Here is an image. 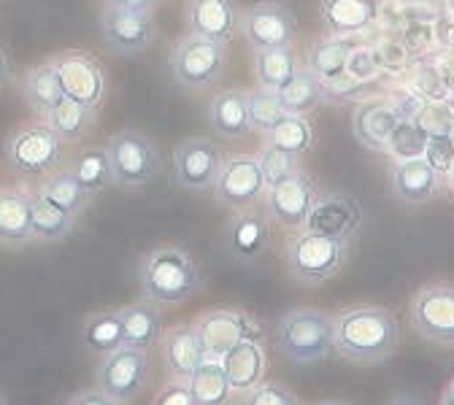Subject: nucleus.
Here are the masks:
<instances>
[{"label": "nucleus", "instance_id": "obj_10", "mask_svg": "<svg viewBox=\"0 0 454 405\" xmlns=\"http://www.w3.org/2000/svg\"><path fill=\"white\" fill-rule=\"evenodd\" d=\"M214 195L224 208H252L262 195H265V179L257 165V157L249 154H233L222 160L216 182H214Z\"/></svg>", "mask_w": 454, "mask_h": 405}, {"label": "nucleus", "instance_id": "obj_18", "mask_svg": "<svg viewBox=\"0 0 454 405\" xmlns=\"http://www.w3.org/2000/svg\"><path fill=\"white\" fill-rule=\"evenodd\" d=\"M224 252L231 254L236 262H254L268 252L270 244V227L268 219L260 211L241 208L231 222H227L224 233H222Z\"/></svg>", "mask_w": 454, "mask_h": 405}, {"label": "nucleus", "instance_id": "obj_14", "mask_svg": "<svg viewBox=\"0 0 454 405\" xmlns=\"http://www.w3.org/2000/svg\"><path fill=\"white\" fill-rule=\"evenodd\" d=\"M314 200H317L314 182L306 176L303 170H295L293 176H287V179H281L278 184L268 187L265 211L281 227L298 230V227H303V222H306Z\"/></svg>", "mask_w": 454, "mask_h": 405}, {"label": "nucleus", "instance_id": "obj_6", "mask_svg": "<svg viewBox=\"0 0 454 405\" xmlns=\"http://www.w3.org/2000/svg\"><path fill=\"white\" fill-rule=\"evenodd\" d=\"M111 162V182L125 190L149 184L160 173L157 146L138 130H120L108 138L106 146Z\"/></svg>", "mask_w": 454, "mask_h": 405}, {"label": "nucleus", "instance_id": "obj_35", "mask_svg": "<svg viewBox=\"0 0 454 405\" xmlns=\"http://www.w3.org/2000/svg\"><path fill=\"white\" fill-rule=\"evenodd\" d=\"M265 146L303 157L314 146V128L303 113H284V117L265 133Z\"/></svg>", "mask_w": 454, "mask_h": 405}, {"label": "nucleus", "instance_id": "obj_3", "mask_svg": "<svg viewBox=\"0 0 454 405\" xmlns=\"http://www.w3.org/2000/svg\"><path fill=\"white\" fill-rule=\"evenodd\" d=\"M276 349L295 365H317L333 352V316L319 308H290L276 324Z\"/></svg>", "mask_w": 454, "mask_h": 405}, {"label": "nucleus", "instance_id": "obj_13", "mask_svg": "<svg viewBox=\"0 0 454 405\" xmlns=\"http://www.w3.org/2000/svg\"><path fill=\"white\" fill-rule=\"evenodd\" d=\"M222 154L208 138H190L174 152V179L187 192H206L214 187Z\"/></svg>", "mask_w": 454, "mask_h": 405}, {"label": "nucleus", "instance_id": "obj_19", "mask_svg": "<svg viewBox=\"0 0 454 405\" xmlns=\"http://www.w3.org/2000/svg\"><path fill=\"white\" fill-rule=\"evenodd\" d=\"M160 349H162L165 370L176 381H190V376L208 360L195 324H174L162 330Z\"/></svg>", "mask_w": 454, "mask_h": 405}, {"label": "nucleus", "instance_id": "obj_47", "mask_svg": "<svg viewBox=\"0 0 454 405\" xmlns=\"http://www.w3.org/2000/svg\"><path fill=\"white\" fill-rule=\"evenodd\" d=\"M106 6H117V9H128V12H141V14H152L157 9L160 0H103Z\"/></svg>", "mask_w": 454, "mask_h": 405}, {"label": "nucleus", "instance_id": "obj_43", "mask_svg": "<svg viewBox=\"0 0 454 405\" xmlns=\"http://www.w3.org/2000/svg\"><path fill=\"white\" fill-rule=\"evenodd\" d=\"M422 157L441 173V176H446V170L454 165V146H451L449 136H430Z\"/></svg>", "mask_w": 454, "mask_h": 405}, {"label": "nucleus", "instance_id": "obj_7", "mask_svg": "<svg viewBox=\"0 0 454 405\" xmlns=\"http://www.w3.org/2000/svg\"><path fill=\"white\" fill-rule=\"evenodd\" d=\"M149 354L144 349H133V346H120V349L100 354L95 381L98 389L106 392L111 400H117L120 405L133 402L144 394L149 384Z\"/></svg>", "mask_w": 454, "mask_h": 405}, {"label": "nucleus", "instance_id": "obj_2", "mask_svg": "<svg viewBox=\"0 0 454 405\" xmlns=\"http://www.w3.org/2000/svg\"><path fill=\"white\" fill-rule=\"evenodd\" d=\"M144 300L154 306H182L203 289L195 260L182 246H157L138 265Z\"/></svg>", "mask_w": 454, "mask_h": 405}, {"label": "nucleus", "instance_id": "obj_22", "mask_svg": "<svg viewBox=\"0 0 454 405\" xmlns=\"http://www.w3.org/2000/svg\"><path fill=\"white\" fill-rule=\"evenodd\" d=\"M187 25L192 35L227 43L239 27L236 4L233 0H187Z\"/></svg>", "mask_w": 454, "mask_h": 405}, {"label": "nucleus", "instance_id": "obj_24", "mask_svg": "<svg viewBox=\"0 0 454 405\" xmlns=\"http://www.w3.org/2000/svg\"><path fill=\"white\" fill-rule=\"evenodd\" d=\"M208 122L211 130L227 141L247 138L252 130L249 122V100L244 90H224L208 105Z\"/></svg>", "mask_w": 454, "mask_h": 405}, {"label": "nucleus", "instance_id": "obj_11", "mask_svg": "<svg viewBox=\"0 0 454 405\" xmlns=\"http://www.w3.org/2000/svg\"><path fill=\"white\" fill-rule=\"evenodd\" d=\"M100 35L114 54L136 57V54H144L146 49H152V43L157 41V27L152 22V14L103 6Z\"/></svg>", "mask_w": 454, "mask_h": 405}, {"label": "nucleus", "instance_id": "obj_40", "mask_svg": "<svg viewBox=\"0 0 454 405\" xmlns=\"http://www.w3.org/2000/svg\"><path fill=\"white\" fill-rule=\"evenodd\" d=\"M247 100H249V122H252V130H260V133H268L281 117H284V108L278 103V95L273 90H254V92H247Z\"/></svg>", "mask_w": 454, "mask_h": 405}, {"label": "nucleus", "instance_id": "obj_27", "mask_svg": "<svg viewBox=\"0 0 454 405\" xmlns=\"http://www.w3.org/2000/svg\"><path fill=\"white\" fill-rule=\"evenodd\" d=\"M0 244L6 246L35 244L30 227V192L25 190L0 192Z\"/></svg>", "mask_w": 454, "mask_h": 405}, {"label": "nucleus", "instance_id": "obj_16", "mask_svg": "<svg viewBox=\"0 0 454 405\" xmlns=\"http://www.w3.org/2000/svg\"><path fill=\"white\" fill-rule=\"evenodd\" d=\"M241 27L252 49L293 46L295 33H298V19L293 9L281 4H257L244 14Z\"/></svg>", "mask_w": 454, "mask_h": 405}, {"label": "nucleus", "instance_id": "obj_31", "mask_svg": "<svg viewBox=\"0 0 454 405\" xmlns=\"http://www.w3.org/2000/svg\"><path fill=\"white\" fill-rule=\"evenodd\" d=\"M76 216L57 208L38 192H30V227H33V241L35 244H57L63 241L74 230Z\"/></svg>", "mask_w": 454, "mask_h": 405}, {"label": "nucleus", "instance_id": "obj_34", "mask_svg": "<svg viewBox=\"0 0 454 405\" xmlns=\"http://www.w3.org/2000/svg\"><path fill=\"white\" fill-rule=\"evenodd\" d=\"M352 54V43L344 35H333L317 41L306 54V68L314 71L325 84L347 74V60Z\"/></svg>", "mask_w": 454, "mask_h": 405}, {"label": "nucleus", "instance_id": "obj_48", "mask_svg": "<svg viewBox=\"0 0 454 405\" xmlns=\"http://www.w3.org/2000/svg\"><path fill=\"white\" fill-rule=\"evenodd\" d=\"M9 79H12V63H9L6 51L0 49V90H4V87L9 84Z\"/></svg>", "mask_w": 454, "mask_h": 405}, {"label": "nucleus", "instance_id": "obj_33", "mask_svg": "<svg viewBox=\"0 0 454 405\" xmlns=\"http://www.w3.org/2000/svg\"><path fill=\"white\" fill-rule=\"evenodd\" d=\"M95 120H98V108L71 97H63L46 113V125L60 136V141H82L95 125Z\"/></svg>", "mask_w": 454, "mask_h": 405}, {"label": "nucleus", "instance_id": "obj_20", "mask_svg": "<svg viewBox=\"0 0 454 405\" xmlns=\"http://www.w3.org/2000/svg\"><path fill=\"white\" fill-rule=\"evenodd\" d=\"M441 179L443 176L425 157L397 160L392 167V192L397 200L411 203V206H422L438 195Z\"/></svg>", "mask_w": 454, "mask_h": 405}, {"label": "nucleus", "instance_id": "obj_46", "mask_svg": "<svg viewBox=\"0 0 454 405\" xmlns=\"http://www.w3.org/2000/svg\"><path fill=\"white\" fill-rule=\"evenodd\" d=\"M66 405H120L117 400H111L106 392H100V389H82V392H76Z\"/></svg>", "mask_w": 454, "mask_h": 405}, {"label": "nucleus", "instance_id": "obj_36", "mask_svg": "<svg viewBox=\"0 0 454 405\" xmlns=\"http://www.w3.org/2000/svg\"><path fill=\"white\" fill-rule=\"evenodd\" d=\"M38 195L46 198L49 203H54L57 208H63L71 216H79L90 200V195L79 187V182L74 179V173L68 167L46 173V179L38 187Z\"/></svg>", "mask_w": 454, "mask_h": 405}, {"label": "nucleus", "instance_id": "obj_53", "mask_svg": "<svg viewBox=\"0 0 454 405\" xmlns=\"http://www.w3.org/2000/svg\"><path fill=\"white\" fill-rule=\"evenodd\" d=\"M0 405H9V402H6V397H4V394H0Z\"/></svg>", "mask_w": 454, "mask_h": 405}, {"label": "nucleus", "instance_id": "obj_37", "mask_svg": "<svg viewBox=\"0 0 454 405\" xmlns=\"http://www.w3.org/2000/svg\"><path fill=\"white\" fill-rule=\"evenodd\" d=\"M298 71V60L290 46H270L257 49L254 54V74L262 90H278L293 74Z\"/></svg>", "mask_w": 454, "mask_h": 405}, {"label": "nucleus", "instance_id": "obj_30", "mask_svg": "<svg viewBox=\"0 0 454 405\" xmlns=\"http://www.w3.org/2000/svg\"><path fill=\"white\" fill-rule=\"evenodd\" d=\"M82 343L87 352H95V354L120 349L125 343V327H122L120 308H100V311L90 314L82 327Z\"/></svg>", "mask_w": 454, "mask_h": 405}, {"label": "nucleus", "instance_id": "obj_12", "mask_svg": "<svg viewBox=\"0 0 454 405\" xmlns=\"http://www.w3.org/2000/svg\"><path fill=\"white\" fill-rule=\"evenodd\" d=\"M360 222H363V208L355 195L327 192V195H317V200L303 222V230L349 244L357 236Z\"/></svg>", "mask_w": 454, "mask_h": 405}, {"label": "nucleus", "instance_id": "obj_15", "mask_svg": "<svg viewBox=\"0 0 454 405\" xmlns=\"http://www.w3.org/2000/svg\"><path fill=\"white\" fill-rule=\"evenodd\" d=\"M249 327H257V324L252 322L249 314L236 311V308H214V311H206L195 322V330L203 340V349H206L208 360H222L241 338L257 340L260 332H254Z\"/></svg>", "mask_w": 454, "mask_h": 405}, {"label": "nucleus", "instance_id": "obj_44", "mask_svg": "<svg viewBox=\"0 0 454 405\" xmlns=\"http://www.w3.org/2000/svg\"><path fill=\"white\" fill-rule=\"evenodd\" d=\"M376 71H379V63H376L373 51H368V49H352L349 60H347V76H352L357 82H365V79H373Z\"/></svg>", "mask_w": 454, "mask_h": 405}, {"label": "nucleus", "instance_id": "obj_45", "mask_svg": "<svg viewBox=\"0 0 454 405\" xmlns=\"http://www.w3.org/2000/svg\"><path fill=\"white\" fill-rule=\"evenodd\" d=\"M152 405H195V400H192V394H190V386H187V381H170V384H165L160 392H157V397H154V402Z\"/></svg>", "mask_w": 454, "mask_h": 405}, {"label": "nucleus", "instance_id": "obj_17", "mask_svg": "<svg viewBox=\"0 0 454 405\" xmlns=\"http://www.w3.org/2000/svg\"><path fill=\"white\" fill-rule=\"evenodd\" d=\"M54 66H57V74H60V84H63L66 97L79 100V103L92 105V108H98L103 103L106 79H103L100 66L92 60L90 54L68 51V54L57 57Z\"/></svg>", "mask_w": 454, "mask_h": 405}, {"label": "nucleus", "instance_id": "obj_29", "mask_svg": "<svg viewBox=\"0 0 454 405\" xmlns=\"http://www.w3.org/2000/svg\"><path fill=\"white\" fill-rule=\"evenodd\" d=\"M22 97H25V103L35 113H41V117H46V113L66 97L63 84H60V74H57L54 60L51 63H41V66H35L33 71L25 74V79H22Z\"/></svg>", "mask_w": 454, "mask_h": 405}, {"label": "nucleus", "instance_id": "obj_51", "mask_svg": "<svg viewBox=\"0 0 454 405\" xmlns=\"http://www.w3.org/2000/svg\"><path fill=\"white\" fill-rule=\"evenodd\" d=\"M319 405H347V402H340V400H325V402H319Z\"/></svg>", "mask_w": 454, "mask_h": 405}, {"label": "nucleus", "instance_id": "obj_23", "mask_svg": "<svg viewBox=\"0 0 454 405\" xmlns=\"http://www.w3.org/2000/svg\"><path fill=\"white\" fill-rule=\"evenodd\" d=\"M222 365H224L227 378H231L233 392L247 394L249 389H254L257 384L265 381L268 357H265V349L260 346V340L241 338L233 349L222 357Z\"/></svg>", "mask_w": 454, "mask_h": 405}, {"label": "nucleus", "instance_id": "obj_50", "mask_svg": "<svg viewBox=\"0 0 454 405\" xmlns=\"http://www.w3.org/2000/svg\"><path fill=\"white\" fill-rule=\"evenodd\" d=\"M446 179H449V184H451V190H454V165L446 170Z\"/></svg>", "mask_w": 454, "mask_h": 405}, {"label": "nucleus", "instance_id": "obj_39", "mask_svg": "<svg viewBox=\"0 0 454 405\" xmlns=\"http://www.w3.org/2000/svg\"><path fill=\"white\" fill-rule=\"evenodd\" d=\"M427 133L419 122L414 120H401V125L395 128V133L389 136L387 152H392L397 160H411V157H422L425 146H427Z\"/></svg>", "mask_w": 454, "mask_h": 405}, {"label": "nucleus", "instance_id": "obj_4", "mask_svg": "<svg viewBox=\"0 0 454 405\" xmlns=\"http://www.w3.org/2000/svg\"><path fill=\"white\" fill-rule=\"evenodd\" d=\"M284 260H287V270L295 281L317 286L330 281L340 270V265L347 260V244L303 230L301 236H295L287 244Z\"/></svg>", "mask_w": 454, "mask_h": 405}, {"label": "nucleus", "instance_id": "obj_28", "mask_svg": "<svg viewBox=\"0 0 454 405\" xmlns=\"http://www.w3.org/2000/svg\"><path fill=\"white\" fill-rule=\"evenodd\" d=\"M278 103L284 108V113H311L327 95V84L309 68H298L287 82H284L278 90Z\"/></svg>", "mask_w": 454, "mask_h": 405}, {"label": "nucleus", "instance_id": "obj_21", "mask_svg": "<svg viewBox=\"0 0 454 405\" xmlns=\"http://www.w3.org/2000/svg\"><path fill=\"white\" fill-rule=\"evenodd\" d=\"M403 113L397 105L387 103V100H371L363 103L355 113H352V130L355 138L371 149V152H387L389 136L395 133V128L401 125Z\"/></svg>", "mask_w": 454, "mask_h": 405}, {"label": "nucleus", "instance_id": "obj_52", "mask_svg": "<svg viewBox=\"0 0 454 405\" xmlns=\"http://www.w3.org/2000/svg\"><path fill=\"white\" fill-rule=\"evenodd\" d=\"M446 136H449V141H451V146H454V122H451V128H449V133H446Z\"/></svg>", "mask_w": 454, "mask_h": 405}, {"label": "nucleus", "instance_id": "obj_32", "mask_svg": "<svg viewBox=\"0 0 454 405\" xmlns=\"http://www.w3.org/2000/svg\"><path fill=\"white\" fill-rule=\"evenodd\" d=\"M190 394L195 405H231L233 402V386L224 373L222 360H206L187 381Z\"/></svg>", "mask_w": 454, "mask_h": 405}, {"label": "nucleus", "instance_id": "obj_38", "mask_svg": "<svg viewBox=\"0 0 454 405\" xmlns=\"http://www.w3.org/2000/svg\"><path fill=\"white\" fill-rule=\"evenodd\" d=\"M68 170L74 173V179L79 182V187H82L90 198L100 195L106 187L114 184V182H111V162H108L106 149L82 152V154L71 162Z\"/></svg>", "mask_w": 454, "mask_h": 405}, {"label": "nucleus", "instance_id": "obj_41", "mask_svg": "<svg viewBox=\"0 0 454 405\" xmlns=\"http://www.w3.org/2000/svg\"><path fill=\"white\" fill-rule=\"evenodd\" d=\"M257 165L262 170V179H265V187H273L278 184L281 179L293 176L298 167V157L295 154H287V152H278L273 146H265L257 157Z\"/></svg>", "mask_w": 454, "mask_h": 405}, {"label": "nucleus", "instance_id": "obj_42", "mask_svg": "<svg viewBox=\"0 0 454 405\" xmlns=\"http://www.w3.org/2000/svg\"><path fill=\"white\" fill-rule=\"evenodd\" d=\"M244 405H301V400L276 381H262L244 394Z\"/></svg>", "mask_w": 454, "mask_h": 405}, {"label": "nucleus", "instance_id": "obj_49", "mask_svg": "<svg viewBox=\"0 0 454 405\" xmlns=\"http://www.w3.org/2000/svg\"><path fill=\"white\" fill-rule=\"evenodd\" d=\"M387 405H425V402L414 394H395Z\"/></svg>", "mask_w": 454, "mask_h": 405}, {"label": "nucleus", "instance_id": "obj_5", "mask_svg": "<svg viewBox=\"0 0 454 405\" xmlns=\"http://www.w3.org/2000/svg\"><path fill=\"white\" fill-rule=\"evenodd\" d=\"M227 68V43L211 41L203 35L182 38L170 51V71L174 79L187 90H208L214 87Z\"/></svg>", "mask_w": 454, "mask_h": 405}, {"label": "nucleus", "instance_id": "obj_9", "mask_svg": "<svg viewBox=\"0 0 454 405\" xmlns=\"http://www.w3.org/2000/svg\"><path fill=\"white\" fill-rule=\"evenodd\" d=\"M411 327L435 346H454V284H427L411 300Z\"/></svg>", "mask_w": 454, "mask_h": 405}, {"label": "nucleus", "instance_id": "obj_26", "mask_svg": "<svg viewBox=\"0 0 454 405\" xmlns=\"http://www.w3.org/2000/svg\"><path fill=\"white\" fill-rule=\"evenodd\" d=\"M120 316H122V327H125V346L149 352L160 343V338H162L160 306H154L152 300H138V303L122 306Z\"/></svg>", "mask_w": 454, "mask_h": 405}, {"label": "nucleus", "instance_id": "obj_1", "mask_svg": "<svg viewBox=\"0 0 454 405\" xmlns=\"http://www.w3.org/2000/svg\"><path fill=\"white\" fill-rule=\"evenodd\" d=\"M401 346V324L384 306H349L333 319V352L355 365H381Z\"/></svg>", "mask_w": 454, "mask_h": 405}, {"label": "nucleus", "instance_id": "obj_8", "mask_svg": "<svg viewBox=\"0 0 454 405\" xmlns=\"http://www.w3.org/2000/svg\"><path fill=\"white\" fill-rule=\"evenodd\" d=\"M6 162L25 179H38L60 165L63 141L49 125H25L14 130L4 146Z\"/></svg>", "mask_w": 454, "mask_h": 405}, {"label": "nucleus", "instance_id": "obj_25", "mask_svg": "<svg viewBox=\"0 0 454 405\" xmlns=\"http://www.w3.org/2000/svg\"><path fill=\"white\" fill-rule=\"evenodd\" d=\"M319 17L333 35L363 33L376 22V0H322Z\"/></svg>", "mask_w": 454, "mask_h": 405}]
</instances>
